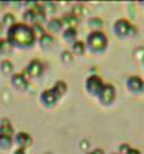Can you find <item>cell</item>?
<instances>
[{
  "label": "cell",
  "instance_id": "obj_7",
  "mask_svg": "<svg viewBox=\"0 0 144 154\" xmlns=\"http://www.w3.org/2000/svg\"><path fill=\"white\" fill-rule=\"evenodd\" d=\"M59 98L60 97L55 93V90L53 88L45 90V91H42V94L39 95L41 104H42L44 106H46V108H52V106H55L57 104V101H59Z\"/></svg>",
  "mask_w": 144,
  "mask_h": 154
},
{
  "label": "cell",
  "instance_id": "obj_26",
  "mask_svg": "<svg viewBox=\"0 0 144 154\" xmlns=\"http://www.w3.org/2000/svg\"><path fill=\"white\" fill-rule=\"evenodd\" d=\"M42 7H44L45 13H52L56 10L57 4L56 3H42Z\"/></svg>",
  "mask_w": 144,
  "mask_h": 154
},
{
  "label": "cell",
  "instance_id": "obj_33",
  "mask_svg": "<svg viewBox=\"0 0 144 154\" xmlns=\"http://www.w3.org/2000/svg\"><path fill=\"white\" fill-rule=\"evenodd\" d=\"M85 154H92V153H85Z\"/></svg>",
  "mask_w": 144,
  "mask_h": 154
},
{
  "label": "cell",
  "instance_id": "obj_19",
  "mask_svg": "<svg viewBox=\"0 0 144 154\" xmlns=\"http://www.w3.org/2000/svg\"><path fill=\"white\" fill-rule=\"evenodd\" d=\"M32 28V32H34V35L36 37V39H39L41 37H44L45 34H46V31H45V27L41 24H34L31 27Z\"/></svg>",
  "mask_w": 144,
  "mask_h": 154
},
{
  "label": "cell",
  "instance_id": "obj_11",
  "mask_svg": "<svg viewBox=\"0 0 144 154\" xmlns=\"http://www.w3.org/2000/svg\"><path fill=\"white\" fill-rule=\"evenodd\" d=\"M62 29H63V25H62L60 18H52V20L46 21V25H45V31H46V34L53 35V34L60 32Z\"/></svg>",
  "mask_w": 144,
  "mask_h": 154
},
{
  "label": "cell",
  "instance_id": "obj_34",
  "mask_svg": "<svg viewBox=\"0 0 144 154\" xmlns=\"http://www.w3.org/2000/svg\"><path fill=\"white\" fill-rule=\"evenodd\" d=\"M115 154H118V153H115Z\"/></svg>",
  "mask_w": 144,
  "mask_h": 154
},
{
  "label": "cell",
  "instance_id": "obj_14",
  "mask_svg": "<svg viewBox=\"0 0 144 154\" xmlns=\"http://www.w3.org/2000/svg\"><path fill=\"white\" fill-rule=\"evenodd\" d=\"M62 38H63V41L69 42L70 45L74 44L77 41V29L76 28H66L63 31V34H62Z\"/></svg>",
  "mask_w": 144,
  "mask_h": 154
},
{
  "label": "cell",
  "instance_id": "obj_9",
  "mask_svg": "<svg viewBox=\"0 0 144 154\" xmlns=\"http://www.w3.org/2000/svg\"><path fill=\"white\" fill-rule=\"evenodd\" d=\"M11 84L14 88L20 90V91H24V90L28 88L29 80L24 76V73H16L11 76Z\"/></svg>",
  "mask_w": 144,
  "mask_h": 154
},
{
  "label": "cell",
  "instance_id": "obj_29",
  "mask_svg": "<svg viewBox=\"0 0 144 154\" xmlns=\"http://www.w3.org/2000/svg\"><path fill=\"white\" fill-rule=\"evenodd\" d=\"M91 153H92V154H105V151L102 150V149H94Z\"/></svg>",
  "mask_w": 144,
  "mask_h": 154
},
{
  "label": "cell",
  "instance_id": "obj_2",
  "mask_svg": "<svg viewBox=\"0 0 144 154\" xmlns=\"http://www.w3.org/2000/svg\"><path fill=\"white\" fill-rule=\"evenodd\" d=\"M92 53H102L108 48V38L102 31H91L87 35V45Z\"/></svg>",
  "mask_w": 144,
  "mask_h": 154
},
{
  "label": "cell",
  "instance_id": "obj_15",
  "mask_svg": "<svg viewBox=\"0 0 144 154\" xmlns=\"http://www.w3.org/2000/svg\"><path fill=\"white\" fill-rule=\"evenodd\" d=\"M85 49H87V46H85L84 42L76 41L74 44H72V51H70V52H72L73 55H78V56H81V55H84Z\"/></svg>",
  "mask_w": 144,
  "mask_h": 154
},
{
  "label": "cell",
  "instance_id": "obj_10",
  "mask_svg": "<svg viewBox=\"0 0 144 154\" xmlns=\"http://www.w3.org/2000/svg\"><path fill=\"white\" fill-rule=\"evenodd\" d=\"M13 140L16 142L18 149H23V150H25L27 147H29L32 144V137L27 133V132H20V133H17L16 137L13 139Z\"/></svg>",
  "mask_w": 144,
  "mask_h": 154
},
{
  "label": "cell",
  "instance_id": "obj_32",
  "mask_svg": "<svg viewBox=\"0 0 144 154\" xmlns=\"http://www.w3.org/2000/svg\"><path fill=\"white\" fill-rule=\"evenodd\" d=\"M2 29H3V25H2V23H0V34H2Z\"/></svg>",
  "mask_w": 144,
  "mask_h": 154
},
{
  "label": "cell",
  "instance_id": "obj_21",
  "mask_svg": "<svg viewBox=\"0 0 144 154\" xmlns=\"http://www.w3.org/2000/svg\"><path fill=\"white\" fill-rule=\"evenodd\" d=\"M13 144V137H8V136H3V134H0V147L4 149V150H7L10 149Z\"/></svg>",
  "mask_w": 144,
  "mask_h": 154
},
{
  "label": "cell",
  "instance_id": "obj_4",
  "mask_svg": "<svg viewBox=\"0 0 144 154\" xmlns=\"http://www.w3.org/2000/svg\"><path fill=\"white\" fill-rule=\"evenodd\" d=\"M104 81L98 74H91V76L87 77L85 80V90L90 95H94V97H98L101 93V90L104 87Z\"/></svg>",
  "mask_w": 144,
  "mask_h": 154
},
{
  "label": "cell",
  "instance_id": "obj_16",
  "mask_svg": "<svg viewBox=\"0 0 144 154\" xmlns=\"http://www.w3.org/2000/svg\"><path fill=\"white\" fill-rule=\"evenodd\" d=\"M53 42H55V38L51 34H45L44 37L39 38V45H41V48H44V49H49L53 45Z\"/></svg>",
  "mask_w": 144,
  "mask_h": 154
},
{
  "label": "cell",
  "instance_id": "obj_23",
  "mask_svg": "<svg viewBox=\"0 0 144 154\" xmlns=\"http://www.w3.org/2000/svg\"><path fill=\"white\" fill-rule=\"evenodd\" d=\"M62 62L63 63H72L73 62V53L70 52V51H64V52H62Z\"/></svg>",
  "mask_w": 144,
  "mask_h": 154
},
{
  "label": "cell",
  "instance_id": "obj_25",
  "mask_svg": "<svg viewBox=\"0 0 144 154\" xmlns=\"http://www.w3.org/2000/svg\"><path fill=\"white\" fill-rule=\"evenodd\" d=\"M130 149H132V146H130V144H127V143H122V144H119L118 154H127L129 151H130Z\"/></svg>",
  "mask_w": 144,
  "mask_h": 154
},
{
  "label": "cell",
  "instance_id": "obj_31",
  "mask_svg": "<svg viewBox=\"0 0 144 154\" xmlns=\"http://www.w3.org/2000/svg\"><path fill=\"white\" fill-rule=\"evenodd\" d=\"M14 154H25V150H23V149H17V150L14 151Z\"/></svg>",
  "mask_w": 144,
  "mask_h": 154
},
{
  "label": "cell",
  "instance_id": "obj_28",
  "mask_svg": "<svg viewBox=\"0 0 144 154\" xmlns=\"http://www.w3.org/2000/svg\"><path fill=\"white\" fill-rule=\"evenodd\" d=\"M88 144H90V143H88V140H83V142L80 143V149L83 151H85L88 149Z\"/></svg>",
  "mask_w": 144,
  "mask_h": 154
},
{
  "label": "cell",
  "instance_id": "obj_20",
  "mask_svg": "<svg viewBox=\"0 0 144 154\" xmlns=\"http://www.w3.org/2000/svg\"><path fill=\"white\" fill-rule=\"evenodd\" d=\"M0 70H2L3 74H10L13 72V63L8 59H6V60H3L0 63Z\"/></svg>",
  "mask_w": 144,
  "mask_h": 154
},
{
  "label": "cell",
  "instance_id": "obj_12",
  "mask_svg": "<svg viewBox=\"0 0 144 154\" xmlns=\"http://www.w3.org/2000/svg\"><path fill=\"white\" fill-rule=\"evenodd\" d=\"M60 21H62V25H63L64 29L66 28H76L77 24H78V18L73 16L72 13L64 14V16L60 18Z\"/></svg>",
  "mask_w": 144,
  "mask_h": 154
},
{
  "label": "cell",
  "instance_id": "obj_17",
  "mask_svg": "<svg viewBox=\"0 0 144 154\" xmlns=\"http://www.w3.org/2000/svg\"><path fill=\"white\" fill-rule=\"evenodd\" d=\"M52 88L55 90V93H56L59 97H62V95H64V94H66V91H67V84H66L64 81L59 80V81H56V84L53 85Z\"/></svg>",
  "mask_w": 144,
  "mask_h": 154
},
{
  "label": "cell",
  "instance_id": "obj_8",
  "mask_svg": "<svg viewBox=\"0 0 144 154\" xmlns=\"http://www.w3.org/2000/svg\"><path fill=\"white\" fill-rule=\"evenodd\" d=\"M129 91H132L134 94H141L144 91V80L140 76H130L126 81Z\"/></svg>",
  "mask_w": 144,
  "mask_h": 154
},
{
  "label": "cell",
  "instance_id": "obj_1",
  "mask_svg": "<svg viewBox=\"0 0 144 154\" xmlns=\"http://www.w3.org/2000/svg\"><path fill=\"white\" fill-rule=\"evenodd\" d=\"M7 42L11 48L28 49L36 42V37L32 32V28L24 23H16L7 29Z\"/></svg>",
  "mask_w": 144,
  "mask_h": 154
},
{
  "label": "cell",
  "instance_id": "obj_5",
  "mask_svg": "<svg viewBox=\"0 0 144 154\" xmlns=\"http://www.w3.org/2000/svg\"><path fill=\"white\" fill-rule=\"evenodd\" d=\"M116 98V90L112 84H104L102 90H101L100 95H98V100H100L101 104H104V105H111L113 101H115Z\"/></svg>",
  "mask_w": 144,
  "mask_h": 154
},
{
  "label": "cell",
  "instance_id": "obj_6",
  "mask_svg": "<svg viewBox=\"0 0 144 154\" xmlns=\"http://www.w3.org/2000/svg\"><path fill=\"white\" fill-rule=\"evenodd\" d=\"M44 74V66L38 59H34L27 65L24 70V76L27 79H38Z\"/></svg>",
  "mask_w": 144,
  "mask_h": 154
},
{
  "label": "cell",
  "instance_id": "obj_22",
  "mask_svg": "<svg viewBox=\"0 0 144 154\" xmlns=\"http://www.w3.org/2000/svg\"><path fill=\"white\" fill-rule=\"evenodd\" d=\"M14 24H16V17L13 16L11 13H7V14H4L2 25H7L8 28H10V27H11V25H14Z\"/></svg>",
  "mask_w": 144,
  "mask_h": 154
},
{
  "label": "cell",
  "instance_id": "obj_24",
  "mask_svg": "<svg viewBox=\"0 0 144 154\" xmlns=\"http://www.w3.org/2000/svg\"><path fill=\"white\" fill-rule=\"evenodd\" d=\"M11 49V45L7 42V39L0 41V53H7Z\"/></svg>",
  "mask_w": 144,
  "mask_h": 154
},
{
  "label": "cell",
  "instance_id": "obj_3",
  "mask_svg": "<svg viewBox=\"0 0 144 154\" xmlns=\"http://www.w3.org/2000/svg\"><path fill=\"white\" fill-rule=\"evenodd\" d=\"M113 31L116 32L118 37H132L136 35V28L134 25L126 18H119L113 24Z\"/></svg>",
  "mask_w": 144,
  "mask_h": 154
},
{
  "label": "cell",
  "instance_id": "obj_27",
  "mask_svg": "<svg viewBox=\"0 0 144 154\" xmlns=\"http://www.w3.org/2000/svg\"><path fill=\"white\" fill-rule=\"evenodd\" d=\"M83 10H84V8H83V6H80V4H77L76 7L73 8V16L74 17H77V18H80L81 17V14H83Z\"/></svg>",
  "mask_w": 144,
  "mask_h": 154
},
{
  "label": "cell",
  "instance_id": "obj_18",
  "mask_svg": "<svg viewBox=\"0 0 144 154\" xmlns=\"http://www.w3.org/2000/svg\"><path fill=\"white\" fill-rule=\"evenodd\" d=\"M102 25H104L102 24V20L98 18V17H92V18L88 20V27H90L92 31H101Z\"/></svg>",
  "mask_w": 144,
  "mask_h": 154
},
{
  "label": "cell",
  "instance_id": "obj_30",
  "mask_svg": "<svg viewBox=\"0 0 144 154\" xmlns=\"http://www.w3.org/2000/svg\"><path fill=\"white\" fill-rule=\"evenodd\" d=\"M127 154H141V153L137 150V149H130V151H129Z\"/></svg>",
  "mask_w": 144,
  "mask_h": 154
},
{
  "label": "cell",
  "instance_id": "obj_13",
  "mask_svg": "<svg viewBox=\"0 0 144 154\" xmlns=\"http://www.w3.org/2000/svg\"><path fill=\"white\" fill-rule=\"evenodd\" d=\"M0 134H3V136H8V137H13V134H14V129H13L11 123L8 119H3V121L0 122Z\"/></svg>",
  "mask_w": 144,
  "mask_h": 154
}]
</instances>
